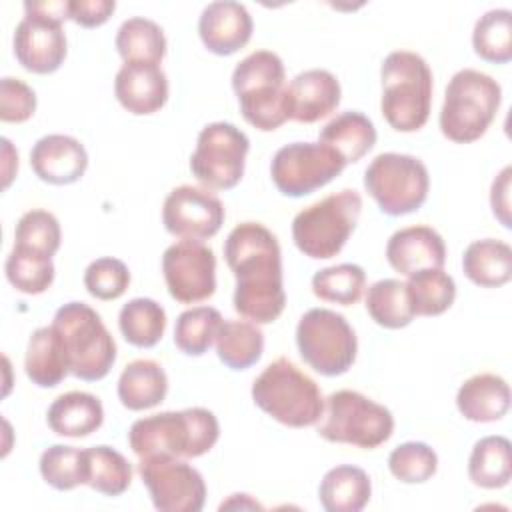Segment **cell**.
<instances>
[{"label": "cell", "mask_w": 512, "mask_h": 512, "mask_svg": "<svg viewBox=\"0 0 512 512\" xmlns=\"http://www.w3.org/2000/svg\"><path fill=\"white\" fill-rule=\"evenodd\" d=\"M224 258L236 278L234 310L254 324L278 320L286 306V292L276 236L260 222H242L230 230Z\"/></svg>", "instance_id": "1"}, {"label": "cell", "mask_w": 512, "mask_h": 512, "mask_svg": "<svg viewBox=\"0 0 512 512\" xmlns=\"http://www.w3.org/2000/svg\"><path fill=\"white\" fill-rule=\"evenodd\" d=\"M218 436L220 426L210 410L186 408L136 420L130 426L128 444L138 458H198L214 448Z\"/></svg>", "instance_id": "2"}, {"label": "cell", "mask_w": 512, "mask_h": 512, "mask_svg": "<svg viewBox=\"0 0 512 512\" xmlns=\"http://www.w3.org/2000/svg\"><path fill=\"white\" fill-rule=\"evenodd\" d=\"M232 90L254 128L272 132L290 120L284 62L276 52L256 50L242 58L232 72Z\"/></svg>", "instance_id": "3"}, {"label": "cell", "mask_w": 512, "mask_h": 512, "mask_svg": "<svg viewBox=\"0 0 512 512\" xmlns=\"http://www.w3.org/2000/svg\"><path fill=\"white\" fill-rule=\"evenodd\" d=\"M380 110L398 132L420 130L432 106V70L426 60L410 50L390 52L380 68Z\"/></svg>", "instance_id": "4"}, {"label": "cell", "mask_w": 512, "mask_h": 512, "mask_svg": "<svg viewBox=\"0 0 512 512\" xmlns=\"http://www.w3.org/2000/svg\"><path fill=\"white\" fill-rule=\"evenodd\" d=\"M254 404L290 428L316 424L324 414L318 384L288 358L270 362L252 382Z\"/></svg>", "instance_id": "5"}, {"label": "cell", "mask_w": 512, "mask_h": 512, "mask_svg": "<svg viewBox=\"0 0 512 512\" xmlns=\"http://www.w3.org/2000/svg\"><path fill=\"white\" fill-rule=\"evenodd\" d=\"M502 102L500 84L474 68L458 70L444 92L440 110L442 134L458 144H468L486 134Z\"/></svg>", "instance_id": "6"}, {"label": "cell", "mask_w": 512, "mask_h": 512, "mask_svg": "<svg viewBox=\"0 0 512 512\" xmlns=\"http://www.w3.org/2000/svg\"><path fill=\"white\" fill-rule=\"evenodd\" d=\"M52 326L64 342L72 376L96 382L110 372L116 362V342L94 308L68 302L56 310Z\"/></svg>", "instance_id": "7"}, {"label": "cell", "mask_w": 512, "mask_h": 512, "mask_svg": "<svg viewBox=\"0 0 512 512\" xmlns=\"http://www.w3.org/2000/svg\"><path fill=\"white\" fill-rule=\"evenodd\" d=\"M362 212V198L356 190L344 188L306 206L292 220L296 248L314 260L336 256L354 232Z\"/></svg>", "instance_id": "8"}, {"label": "cell", "mask_w": 512, "mask_h": 512, "mask_svg": "<svg viewBox=\"0 0 512 512\" xmlns=\"http://www.w3.org/2000/svg\"><path fill=\"white\" fill-rule=\"evenodd\" d=\"M318 434L336 444L378 448L394 432L392 412L356 390H338L326 398Z\"/></svg>", "instance_id": "9"}, {"label": "cell", "mask_w": 512, "mask_h": 512, "mask_svg": "<svg viewBox=\"0 0 512 512\" xmlns=\"http://www.w3.org/2000/svg\"><path fill=\"white\" fill-rule=\"evenodd\" d=\"M302 360L322 376H340L356 360L358 340L348 320L328 308H310L296 326Z\"/></svg>", "instance_id": "10"}, {"label": "cell", "mask_w": 512, "mask_h": 512, "mask_svg": "<svg viewBox=\"0 0 512 512\" xmlns=\"http://www.w3.org/2000/svg\"><path fill=\"white\" fill-rule=\"evenodd\" d=\"M364 188L388 216L416 212L428 196L430 178L424 162L410 154H378L364 170Z\"/></svg>", "instance_id": "11"}, {"label": "cell", "mask_w": 512, "mask_h": 512, "mask_svg": "<svg viewBox=\"0 0 512 512\" xmlns=\"http://www.w3.org/2000/svg\"><path fill=\"white\" fill-rule=\"evenodd\" d=\"M248 150V136L234 124H206L200 130L196 150L190 156V170L206 188L230 190L242 180Z\"/></svg>", "instance_id": "12"}, {"label": "cell", "mask_w": 512, "mask_h": 512, "mask_svg": "<svg viewBox=\"0 0 512 512\" xmlns=\"http://www.w3.org/2000/svg\"><path fill=\"white\" fill-rule=\"evenodd\" d=\"M346 160L322 142H292L282 146L270 164L274 186L290 198H302L332 182Z\"/></svg>", "instance_id": "13"}, {"label": "cell", "mask_w": 512, "mask_h": 512, "mask_svg": "<svg viewBox=\"0 0 512 512\" xmlns=\"http://www.w3.org/2000/svg\"><path fill=\"white\" fill-rule=\"evenodd\" d=\"M140 478L160 512H200L206 502L202 474L176 456L140 458Z\"/></svg>", "instance_id": "14"}, {"label": "cell", "mask_w": 512, "mask_h": 512, "mask_svg": "<svg viewBox=\"0 0 512 512\" xmlns=\"http://www.w3.org/2000/svg\"><path fill=\"white\" fill-rule=\"evenodd\" d=\"M166 288L176 302L194 304L216 290V256L198 240H178L162 254Z\"/></svg>", "instance_id": "15"}, {"label": "cell", "mask_w": 512, "mask_h": 512, "mask_svg": "<svg viewBox=\"0 0 512 512\" xmlns=\"http://www.w3.org/2000/svg\"><path fill=\"white\" fill-rule=\"evenodd\" d=\"M224 206L208 192V188H198L182 184L174 188L162 206L164 228L182 240H206L212 238L224 224Z\"/></svg>", "instance_id": "16"}, {"label": "cell", "mask_w": 512, "mask_h": 512, "mask_svg": "<svg viewBox=\"0 0 512 512\" xmlns=\"http://www.w3.org/2000/svg\"><path fill=\"white\" fill-rule=\"evenodd\" d=\"M14 56L32 74H52L66 58V34L62 20L24 10L12 38Z\"/></svg>", "instance_id": "17"}, {"label": "cell", "mask_w": 512, "mask_h": 512, "mask_svg": "<svg viewBox=\"0 0 512 512\" xmlns=\"http://www.w3.org/2000/svg\"><path fill=\"white\" fill-rule=\"evenodd\" d=\"M252 16L244 4L232 0L210 2L198 20L202 44L218 56H230L244 48L252 36Z\"/></svg>", "instance_id": "18"}, {"label": "cell", "mask_w": 512, "mask_h": 512, "mask_svg": "<svg viewBox=\"0 0 512 512\" xmlns=\"http://www.w3.org/2000/svg\"><path fill=\"white\" fill-rule=\"evenodd\" d=\"M114 94L130 114H154L168 100V78L160 64L124 62L114 80Z\"/></svg>", "instance_id": "19"}, {"label": "cell", "mask_w": 512, "mask_h": 512, "mask_svg": "<svg viewBox=\"0 0 512 512\" xmlns=\"http://www.w3.org/2000/svg\"><path fill=\"white\" fill-rule=\"evenodd\" d=\"M30 166L42 182L64 186L84 176L88 154L80 140L66 134H48L32 146Z\"/></svg>", "instance_id": "20"}, {"label": "cell", "mask_w": 512, "mask_h": 512, "mask_svg": "<svg viewBox=\"0 0 512 512\" xmlns=\"http://www.w3.org/2000/svg\"><path fill=\"white\" fill-rule=\"evenodd\" d=\"M340 82L322 68H312L296 74L288 84V114L290 120L312 124L332 114L340 104Z\"/></svg>", "instance_id": "21"}, {"label": "cell", "mask_w": 512, "mask_h": 512, "mask_svg": "<svg viewBox=\"0 0 512 512\" xmlns=\"http://www.w3.org/2000/svg\"><path fill=\"white\" fill-rule=\"evenodd\" d=\"M386 260L396 272L410 276L426 268H442L446 262V246L434 228L408 226L390 236Z\"/></svg>", "instance_id": "22"}, {"label": "cell", "mask_w": 512, "mask_h": 512, "mask_svg": "<svg viewBox=\"0 0 512 512\" xmlns=\"http://www.w3.org/2000/svg\"><path fill=\"white\" fill-rule=\"evenodd\" d=\"M456 406L470 422H496L510 408V388L498 374H474L458 388Z\"/></svg>", "instance_id": "23"}, {"label": "cell", "mask_w": 512, "mask_h": 512, "mask_svg": "<svg viewBox=\"0 0 512 512\" xmlns=\"http://www.w3.org/2000/svg\"><path fill=\"white\" fill-rule=\"evenodd\" d=\"M24 370L32 384L40 388H54L70 374L64 342L52 324L32 332L26 346Z\"/></svg>", "instance_id": "24"}, {"label": "cell", "mask_w": 512, "mask_h": 512, "mask_svg": "<svg viewBox=\"0 0 512 512\" xmlns=\"http://www.w3.org/2000/svg\"><path fill=\"white\" fill-rule=\"evenodd\" d=\"M104 408L102 402L90 392H66L60 394L46 412L50 430L58 436L84 438L102 426Z\"/></svg>", "instance_id": "25"}, {"label": "cell", "mask_w": 512, "mask_h": 512, "mask_svg": "<svg viewBox=\"0 0 512 512\" xmlns=\"http://www.w3.org/2000/svg\"><path fill=\"white\" fill-rule=\"evenodd\" d=\"M168 392V378L156 360L140 358L124 366L118 378V398L128 410L158 406Z\"/></svg>", "instance_id": "26"}, {"label": "cell", "mask_w": 512, "mask_h": 512, "mask_svg": "<svg viewBox=\"0 0 512 512\" xmlns=\"http://www.w3.org/2000/svg\"><path fill=\"white\" fill-rule=\"evenodd\" d=\"M372 494L368 474L350 464L330 468L318 488L320 504L326 512H360Z\"/></svg>", "instance_id": "27"}, {"label": "cell", "mask_w": 512, "mask_h": 512, "mask_svg": "<svg viewBox=\"0 0 512 512\" xmlns=\"http://www.w3.org/2000/svg\"><path fill=\"white\" fill-rule=\"evenodd\" d=\"M462 270L476 286L498 288L512 278V248L496 238L474 240L464 250Z\"/></svg>", "instance_id": "28"}, {"label": "cell", "mask_w": 512, "mask_h": 512, "mask_svg": "<svg viewBox=\"0 0 512 512\" xmlns=\"http://www.w3.org/2000/svg\"><path fill=\"white\" fill-rule=\"evenodd\" d=\"M322 144L334 148L346 164L358 162L366 156L376 144V128L368 116L358 110H348L332 118L322 130L320 140Z\"/></svg>", "instance_id": "29"}, {"label": "cell", "mask_w": 512, "mask_h": 512, "mask_svg": "<svg viewBox=\"0 0 512 512\" xmlns=\"http://www.w3.org/2000/svg\"><path fill=\"white\" fill-rule=\"evenodd\" d=\"M468 476L480 488H502L512 478V448L504 436L480 438L468 458Z\"/></svg>", "instance_id": "30"}, {"label": "cell", "mask_w": 512, "mask_h": 512, "mask_svg": "<svg viewBox=\"0 0 512 512\" xmlns=\"http://www.w3.org/2000/svg\"><path fill=\"white\" fill-rule=\"evenodd\" d=\"M216 354L230 370L254 366L264 352V334L248 320H224L216 334Z\"/></svg>", "instance_id": "31"}, {"label": "cell", "mask_w": 512, "mask_h": 512, "mask_svg": "<svg viewBox=\"0 0 512 512\" xmlns=\"http://www.w3.org/2000/svg\"><path fill=\"white\" fill-rule=\"evenodd\" d=\"M84 484L106 496H120L132 482V464L110 446L84 448Z\"/></svg>", "instance_id": "32"}, {"label": "cell", "mask_w": 512, "mask_h": 512, "mask_svg": "<svg viewBox=\"0 0 512 512\" xmlns=\"http://www.w3.org/2000/svg\"><path fill=\"white\" fill-rule=\"evenodd\" d=\"M118 326L128 344L152 348L164 336L166 312L152 298H132L120 308Z\"/></svg>", "instance_id": "33"}, {"label": "cell", "mask_w": 512, "mask_h": 512, "mask_svg": "<svg viewBox=\"0 0 512 512\" xmlns=\"http://www.w3.org/2000/svg\"><path fill=\"white\" fill-rule=\"evenodd\" d=\"M406 292L414 316H440L452 306L456 284L442 268H426L408 276Z\"/></svg>", "instance_id": "34"}, {"label": "cell", "mask_w": 512, "mask_h": 512, "mask_svg": "<svg viewBox=\"0 0 512 512\" xmlns=\"http://www.w3.org/2000/svg\"><path fill=\"white\" fill-rule=\"evenodd\" d=\"M116 50L124 62L160 64L166 54L164 30L154 20L142 16L128 18L116 32Z\"/></svg>", "instance_id": "35"}, {"label": "cell", "mask_w": 512, "mask_h": 512, "mask_svg": "<svg viewBox=\"0 0 512 512\" xmlns=\"http://www.w3.org/2000/svg\"><path fill=\"white\" fill-rule=\"evenodd\" d=\"M366 310L382 328H404L414 320V310L406 292V282L384 278L374 282L366 292Z\"/></svg>", "instance_id": "36"}, {"label": "cell", "mask_w": 512, "mask_h": 512, "mask_svg": "<svg viewBox=\"0 0 512 512\" xmlns=\"http://www.w3.org/2000/svg\"><path fill=\"white\" fill-rule=\"evenodd\" d=\"M474 52L492 64H506L512 58V12L494 8L482 14L472 32Z\"/></svg>", "instance_id": "37"}, {"label": "cell", "mask_w": 512, "mask_h": 512, "mask_svg": "<svg viewBox=\"0 0 512 512\" xmlns=\"http://www.w3.org/2000/svg\"><path fill=\"white\" fill-rule=\"evenodd\" d=\"M222 314L212 306H196L184 310L174 326V344L188 356L208 352L222 326Z\"/></svg>", "instance_id": "38"}, {"label": "cell", "mask_w": 512, "mask_h": 512, "mask_svg": "<svg viewBox=\"0 0 512 512\" xmlns=\"http://www.w3.org/2000/svg\"><path fill=\"white\" fill-rule=\"evenodd\" d=\"M4 272L8 282L22 294H42L54 282L52 256L14 246L6 258Z\"/></svg>", "instance_id": "39"}, {"label": "cell", "mask_w": 512, "mask_h": 512, "mask_svg": "<svg viewBox=\"0 0 512 512\" xmlns=\"http://www.w3.org/2000/svg\"><path fill=\"white\" fill-rule=\"evenodd\" d=\"M366 286V272L358 264H334L312 276V292L324 302L352 306L360 300Z\"/></svg>", "instance_id": "40"}, {"label": "cell", "mask_w": 512, "mask_h": 512, "mask_svg": "<svg viewBox=\"0 0 512 512\" xmlns=\"http://www.w3.org/2000/svg\"><path fill=\"white\" fill-rule=\"evenodd\" d=\"M40 474L56 490H72L84 484V450L76 446L54 444L40 456Z\"/></svg>", "instance_id": "41"}, {"label": "cell", "mask_w": 512, "mask_h": 512, "mask_svg": "<svg viewBox=\"0 0 512 512\" xmlns=\"http://www.w3.org/2000/svg\"><path fill=\"white\" fill-rule=\"evenodd\" d=\"M62 232L58 218L48 210H28L20 216L14 230V246L54 256L60 248Z\"/></svg>", "instance_id": "42"}, {"label": "cell", "mask_w": 512, "mask_h": 512, "mask_svg": "<svg viewBox=\"0 0 512 512\" xmlns=\"http://www.w3.org/2000/svg\"><path fill=\"white\" fill-rule=\"evenodd\" d=\"M388 468L404 484H422L436 474L438 456L426 442H404L390 452Z\"/></svg>", "instance_id": "43"}, {"label": "cell", "mask_w": 512, "mask_h": 512, "mask_svg": "<svg viewBox=\"0 0 512 512\" xmlns=\"http://www.w3.org/2000/svg\"><path fill=\"white\" fill-rule=\"evenodd\" d=\"M84 286L88 294L98 300H116L130 286V270L118 258H98L88 264L84 272Z\"/></svg>", "instance_id": "44"}, {"label": "cell", "mask_w": 512, "mask_h": 512, "mask_svg": "<svg viewBox=\"0 0 512 512\" xmlns=\"http://www.w3.org/2000/svg\"><path fill=\"white\" fill-rule=\"evenodd\" d=\"M36 110L34 90L20 78L4 76L0 80V120L26 122Z\"/></svg>", "instance_id": "45"}, {"label": "cell", "mask_w": 512, "mask_h": 512, "mask_svg": "<svg viewBox=\"0 0 512 512\" xmlns=\"http://www.w3.org/2000/svg\"><path fill=\"white\" fill-rule=\"evenodd\" d=\"M68 8H70V20H74L84 28H96L112 16L116 2L114 0H68Z\"/></svg>", "instance_id": "46"}, {"label": "cell", "mask_w": 512, "mask_h": 512, "mask_svg": "<svg viewBox=\"0 0 512 512\" xmlns=\"http://www.w3.org/2000/svg\"><path fill=\"white\" fill-rule=\"evenodd\" d=\"M510 176H512V168L510 166L502 168V172L494 178L492 188H490L492 212L504 228L512 226V222H510Z\"/></svg>", "instance_id": "47"}, {"label": "cell", "mask_w": 512, "mask_h": 512, "mask_svg": "<svg viewBox=\"0 0 512 512\" xmlns=\"http://www.w3.org/2000/svg\"><path fill=\"white\" fill-rule=\"evenodd\" d=\"M262 508L256 500H252L248 494H232V498L228 502L220 504V510L224 508Z\"/></svg>", "instance_id": "48"}]
</instances>
